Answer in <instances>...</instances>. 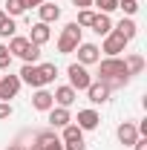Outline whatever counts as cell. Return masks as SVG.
<instances>
[{
  "label": "cell",
  "mask_w": 147,
  "mask_h": 150,
  "mask_svg": "<svg viewBox=\"0 0 147 150\" xmlns=\"http://www.w3.org/2000/svg\"><path fill=\"white\" fill-rule=\"evenodd\" d=\"M32 107L35 110H40V112H49L52 107H55V98H52V93L49 90H35V95H32Z\"/></svg>",
  "instance_id": "11"
},
{
  "label": "cell",
  "mask_w": 147,
  "mask_h": 150,
  "mask_svg": "<svg viewBox=\"0 0 147 150\" xmlns=\"http://www.w3.org/2000/svg\"><path fill=\"white\" fill-rule=\"evenodd\" d=\"M95 15H98V12H92V9H78V20H75V23H78L81 29H84V26H92Z\"/></svg>",
  "instance_id": "23"
},
{
  "label": "cell",
  "mask_w": 147,
  "mask_h": 150,
  "mask_svg": "<svg viewBox=\"0 0 147 150\" xmlns=\"http://www.w3.org/2000/svg\"><path fill=\"white\" fill-rule=\"evenodd\" d=\"M95 35H110L112 32V20H110V15H95V20H92V26H90Z\"/></svg>",
  "instance_id": "19"
},
{
  "label": "cell",
  "mask_w": 147,
  "mask_h": 150,
  "mask_svg": "<svg viewBox=\"0 0 147 150\" xmlns=\"http://www.w3.org/2000/svg\"><path fill=\"white\" fill-rule=\"evenodd\" d=\"M98 81L107 87V90H121L130 84V72H127V64L121 58H104L98 61Z\"/></svg>",
  "instance_id": "1"
},
{
  "label": "cell",
  "mask_w": 147,
  "mask_h": 150,
  "mask_svg": "<svg viewBox=\"0 0 147 150\" xmlns=\"http://www.w3.org/2000/svg\"><path fill=\"white\" fill-rule=\"evenodd\" d=\"M20 3H23V9H37L43 0H20Z\"/></svg>",
  "instance_id": "32"
},
{
  "label": "cell",
  "mask_w": 147,
  "mask_h": 150,
  "mask_svg": "<svg viewBox=\"0 0 147 150\" xmlns=\"http://www.w3.org/2000/svg\"><path fill=\"white\" fill-rule=\"evenodd\" d=\"M15 32H18V26H15V18H9V20H6V26L0 29V35H3V38H12Z\"/></svg>",
  "instance_id": "28"
},
{
  "label": "cell",
  "mask_w": 147,
  "mask_h": 150,
  "mask_svg": "<svg viewBox=\"0 0 147 150\" xmlns=\"http://www.w3.org/2000/svg\"><path fill=\"white\" fill-rule=\"evenodd\" d=\"M29 150H35V147H29Z\"/></svg>",
  "instance_id": "36"
},
{
  "label": "cell",
  "mask_w": 147,
  "mask_h": 150,
  "mask_svg": "<svg viewBox=\"0 0 147 150\" xmlns=\"http://www.w3.org/2000/svg\"><path fill=\"white\" fill-rule=\"evenodd\" d=\"M52 98H55V104H58V107H66V110H69V107L75 104V98H78V93H75L72 87L66 84V87H58L55 93H52Z\"/></svg>",
  "instance_id": "12"
},
{
  "label": "cell",
  "mask_w": 147,
  "mask_h": 150,
  "mask_svg": "<svg viewBox=\"0 0 147 150\" xmlns=\"http://www.w3.org/2000/svg\"><path fill=\"white\" fill-rule=\"evenodd\" d=\"M18 78H20V84H29V87H35V90H40V87H43L40 72H37V64H23Z\"/></svg>",
  "instance_id": "8"
},
{
  "label": "cell",
  "mask_w": 147,
  "mask_h": 150,
  "mask_svg": "<svg viewBox=\"0 0 147 150\" xmlns=\"http://www.w3.org/2000/svg\"><path fill=\"white\" fill-rule=\"evenodd\" d=\"M49 38H52V32H49V23H40V20H37L35 26H32V32H29V40H32L35 46H43Z\"/></svg>",
  "instance_id": "17"
},
{
  "label": "cell",
  "mask_w": 147,
  "mask_h": 150,
  "mask_svg": "<svg viewBox=\"0 0 147 150\" xmlns=\"http://www.w3.org/2000/svg\"><path fill=\"white\" fill-rule=\"evenodd\" d=\"M69 121H72V115H69L66 107H52V110H49V124H52V127H66Z\"/></svg>",
  "instance_id": "18"
},
{
  "label": "cell",
  "mask_w": 147,
  "mask_h": 150,
  "mask_svg": "<svg viewBox=\"0 0 147 150\" xmlns=\"http://www.w3.org/2000/svg\"><path fill=\"white\" fill-rule=\"evenodd\" d=\"M92 6H98L101 15H110V12L118 9V0H92Z\"/></svg>",
  "instance_id": "25"
},
{
  "label": "cell",
  "mask_w": 147,
  "mask_h": 150,
  "mask_svg": "<svg viewBox=\"0 0 147 150\" xmlns=\"http://www.w3.org/2000/svg\"><path fill=\"white\" fill-rule=\"evenodd\" d=\"M64 150H87V142H69L64 144Z\"/></svg>",
  "instance_id": "30"
},
{
  "label": "cell",
  "mask_w": 147,
  "mask_h": 150,
  "mask_svg": "<svg viewBox=\"0 0 147 150\" xmlns=\"http://www.w3.org/2000/svg\"><path fill=\"white\" fill-rule=\"evenodd\" d=\"M18 90H20V78L18 75H3V78H0V101L15 98Z\"/></svg>",
  "instance_id": "9"
},
{
  "label": "cell",
  "mask_w": 147,
  "mask_h": 150,
  "mask_svg": "<svg viewBox=\"0 0 147 150\" xmlns=\"http://www.w3.org/2000/svg\"><path fill=\"white\" fill-rule=\"evenodd\" d=\"M32 147L35 150H64V142H61V136H55V130H40L32 139Z\"/></svg>",
  "instance_id": "5"
},
{
  "label": "cell",
  "mask_w": 147,
  "mask_h": 150,
  "mask_svg": "<svg viewBox=\"0 0 147 150\" xmlns=\"http://www.w3.org/2000/svg\"><path fill=\"white\" fill-rule=\"evenodd\" d=\"M6 20H9V15H6V12H3V9H0V29H3V26H6Z\"/></svg>",
  "instance_id": "34"
},
{
  "label": "cell",
  "mask_w": 147,
  "mask_h": 150,
  "mask_svg": "<svg viewBox=\"0 0 147 150\" xmlns=\"http://www.w3.org/2000/svg\"><path fill=\"white\" fill-rule=\"evenodd\" d=\"M37 72H40V81H43V87H46V84H52L58 78V67L46 61V64H37Z\"/></svg>",
  "instance_id": "22"
},
{
  "label": "cell",
  "mask_w": 147,
  "mask_h": 150,
  "mask_svg": "<svg viewBox=\"0 0 147 150\" xmlns=\"http://www.w3.org/2000/svg\"><path fill=\"white\" fill-rule=\"evenodd\" d=\"M6 49H9L12 55L23 58V64H37V61H40V46H35L29 38L12 35V38H9V43H6Z\"/></svg>",
  "instance_id": "2"
},
{
  "label": "cell",
  "mask_w": 147,
  "mask_h": 150,
  "mask_svg": "<svg viewBox=\"0 0 147 150\" xmlns=\"http://www.w3.org/2000/svg\"><path fill=\"white\" fill-rule=\"evenodd\" d=\"M75 52H78V64H84V67H90V64H98V61H101V49H98L95 43H84V40H81Z\"/></svg>",
  "instance_id": "7"
},
{
  "label": "cell",
  "mask_w": 147,
  "mask_h": 150,
  "mask_svg": "<svg viewBox=\"0 0 147 150\" xmlns=\"http://www.w3.org/2000/svg\"><path fill=\"white\" fill-rule=\"evenodd\" d=\"M127 43H130V40H124L118 32H110V35H104V43H101L98 49H101L107 58H118L124 49H127Z\"/></svg>",
  "instance_id": "6"
},
{
  "label": "cell",
  "mask_w": 147,
  "mask_h": 150,
  "mask_svg": "<svg viewBox=\"0 0 147 150\" xmlns=\"http://www.w3.org/2000/svg\"><path fill=\"white\" fill-rule=\"evenodd\" d=\"M75 3V9H90L92 6V0H72Z\"/></svg>",
  "instance_id": "33"
},
{
  "label": "cell",
  "mask_w": 147,
  "mask_h": 150,
  "mask_svg": "<svg viewBox=\"0 0 147 150\" xmlns=\"http://www.w3.org/2000/svg\"><path fill=\"white\" fill-rule=\"evenodd\" d=\"M124 64H127V72L130 75H141V72H144V58L139 55V52L127 55V58H124Z\"/></svg>",
  "instance_id": "21"
},
{
  "label": "cell",
  "mask_w": 147,
  "mask_h": 150,
  "mask_svg": "<svg viewBox=\"0 0 147 150\" xmlns=\"http://www.w3.org/2000/svg\"><path fill=\"white\" fill-rule=\"evenodd\" d=\"M37 15H40V23H55L58 18H61V6L58 3H40L37 6Z\"/></svg>",
  "instance_id": "14"
},
{
  "label": "cell",
  "mask_w": 147,
  "mask_h": 150,
  "mask_svg": "<svg viewBox=\"0 0 147 150\" xmlns=\"http://www.w3.org/2000/svg\"><path fill=\"white\" fill-rule=\"evenodd\" d=\"M61 142H64V144H69V142H84V130H81V127H78V124H72V121H69V124H66V127H61Z\"/></svg>",
  "instance_id": "20"
},
{
  "label": "cell",
  "mask_w": 147,
  "mask_h": 150,
  "mask_svg": "<svg viewBox=\"0 0 147 150\" xmlns=\"http://www.w3.org/2000/svg\"><path fill=\"white\" fill-rule=\"evenodd\" d=\"M112 32H118L124 40H133V38L139 35V26H136V20H133V18H124V20H118V23L112 26Z\"/></svg>",
  "instance_id": "16"
},
{
  "label": "cell",
  "mask_w": 147,
  "mask_h": 150,
  "mask_svg": "<svg viewBox=\"0 0 147 150\" xmlns=\"http://www.w3.org/2000/svg\"><path fill=\"white\" fill-rule=\"evenodd\" d=\"M75 121H78L81 130H95L98 121H101V115H98L95 110H78V118H75Z\"/></svg>",
  "instance_id": "15"
},
{
  "label": "cell",
  "mask_w": 147,
  "mask_h": 150,
  "mask_svg": "<svg viewBox=\"0 0 147 150\" xmlns=\"http://www.w3.org/2000/svg\"><path fill=\"white\" fill-rule=\"evenodd\" d=\"M12 67V52L6 49V43H0V69H9Z\"/></svg>",
  "instance_id": "27"
},
{
  "label": "cell",
  "mask_w": 147,
  "mask_h": 150,
  "mask_svg": "<svg viewBox=\"0 0 147 150\" xmlns=\"http://www.w3.org/2000/svg\"><path fill=\"white\" fill-rule=\"evenodd\" d=\"M118 9H124V15L133 18V15L139 12V0H118Z\"/></svg>",
  "instance_id": "26"
},
{
  "label": "cell",
  "mask_w": 147,
  "mask_h": 150,
  "mask_svg": "<svg viewBox=\"0 0 147 150\" xmlns=\"http://www.w3.org/2000/svg\"><path fill=\"white\" fill-rule=\"evenodd\" d=\"M115 136H118V142H121L124 147H133V144H136V139H139V130H136V124H133V121H121V124H118V130H115Z\"/></svg>",
  "instance_id": "10"
},
{
  "label": "cell",
  "mask_w": 147,
  "mask_h": 150,
  "mask_svg": "<svg viewBox=\"0 0 147 150\" xmlns=\"http://www.w3.org/2000/svg\"><path fill=\"white\" fill-rule=\"evenodd\" d=\"M6 150H23V144H9Z\"/></svg>",
  "instance_id": "35"
},
{
  "label": "cell",
  "mask_w": 147,
  "mask_h": 150,
  "mask_svg": "<svg viewBox=\"0 0 147 150\" xmlns=\"http://www.w3.org/2000/svg\"><path fill=\"white\" fill-rule=\"evenodd\" d=\"M66 75H69V87H72L75 93H78V90H87V87L92 84V75L87 72V67L78 64V61L66 67Z\"/></svg>",
  "instance_id": "4"
},
{
  "label": "cell",
  "mask_w": 147,
  "mask_h": 150,
  "mask_svg": "<svg viewBox=\"0 0 147 150\" xmlns=\"http://www.w3.org/2000/svg\"><path fill=\"white\" fill-rule=\"evenodd\" d=\"M78 43H81V26L72 20V23L64 26V32L58 38V52L61 55H72L75 49H78Z\"/></svg>",
  "instance_id": "3"
},
{
  "label": "cell",
  "mask_w": 147,
  "mask_h": 150,
  "mask_svg": "<svg viewBox=\"0 0 147 150\" xmlns=\"http://www.w3.org/2000/svg\"><path fill=\"white\" fill-rule=\"evenodd\" d=\"M12 104H9V101H0V121H3V118H9V115H12Z\"/></svg>",
  "instance_id": "29"
},
{
  "label": "cell",
  "mask_w": 147,
  "mask_h": 150,
  "mask_svg": "<svg viewBox=\"0 0 147 150\" xmlns=\"http://www.w3.org/2000/svg\"><path fill=\"white\" fill-rule=\"evenodd\" d=\"M3 12H6L9 18H20L26 9H23V3H20V0H6V9H3Z\"/></svg>",
  "instance_id": "24"
},
{
  "label": "cell",
  "mask_w": 147,
  "mask_h": 150,
  "mask_svg": "<svg viewBox=\"0 0 147 150\" xmlns=\"http://www.w3.org/2000/svg\"><path fill=\"white\" fill-rule=\"evenodd\" d=\"M133 150H147V136H144V139L139 136V139H136V144H133Z\"/></svg>",
  "instance_id": "31"
},
{
  "label": "cell",
  "mask_w": 147,
  "mask_h": 150,
  "mask_svg": "<svg viewBox=\"0 0 147 150\" xmlns=\"http://www.w3.org/2000/svg\"><path fill=\"white\" fill-rule=\"evenodd\" d=\"M84 93H87V98H90L92 104H104V101L110 98V90H107L101 81H92V84L87 87V90H84Z\"/></svg>",
  "instance_id": "13"
}]
</instances>
